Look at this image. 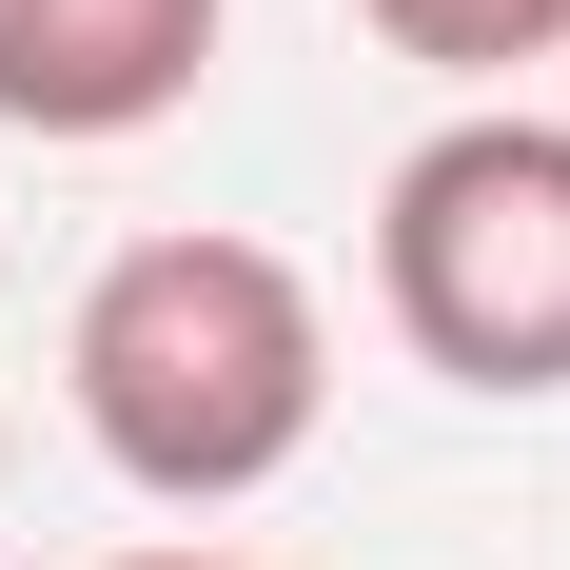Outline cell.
I'll list each match as a JSON object with an SVG mask.
<instances>
[{
  "mask_svg": "<svg viewBox=\"0 0 570 570\" xmlns=\"http://www.w3.org/2000/svg\"><path fill=\"white\" fill-rule=\"evenodd\" d=\"M79 433L118 453V492L158 512H236L315 453V394H335V335H315V276L276 236H118L99 295H79Z\"/></svg>",
  "mask_w": 570,
  "mask_h": 570,
  "instance_id": "obj_1",
  "label": "cell"
},
{
  "mask_svg": "<svg viewBox=\"0 0 570 570\" xmlns=\"http://www.w3.org/2000/svg\"><path fill=\"white\" fill-rule=\"evenodd\" d=\"M374 295L453 394H570V118H453L374 197Z\"/></svg>",
  "mask_w": 570,
  "mask_h": 570,
  "instance_id": "obj_2",
  "label": "cell"
},
{
  "mask_svg": "<svg viewBox=\"0 0 570 570\" xmlns=\"http://www.w3.org/2000/svg\"><path fill=\"white\" fill-rule=\"evenodd\" d=\"M197 79H217V0H0L20 138H158Z\"/></svg>",
  "mask_w": 570,
  "mask_h": 570,
  "instance_id": "obj_3",
  "label": "cell"
},
{
  "mask_svg": "<svg viewBox=\"0 0 570 570\" xmlns=\"http://www.w3.org/2000/svg\"><path fill=\"white\" fill-rule=\"evenodd\" d=\"M394 59H433V79H531V59H570V0H354Z\"/></svg>",
  "mask_w": 570,
  "mask_h": 570,
  "instance_id": "obj_4",
  "label": "cell"
},
{
  "mask_svg": "<svg viewBox=\"0 0 570 570\" xmlns=\"http://www.w3.org/2000/svg\"><path fill=\"white\" fill-rule=\"evenodd\" d=\"M138 570H217V551H138Z\"/></svg>",
  "mask_w": 570,
  "mask_h": 570,
  "instance_id": "obj_5",
  "label": "cell"
}]
</instances>
